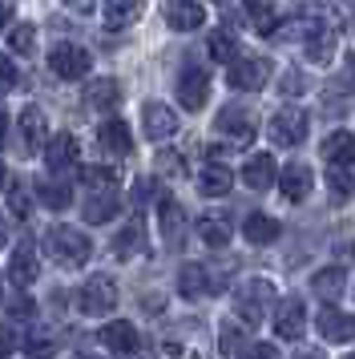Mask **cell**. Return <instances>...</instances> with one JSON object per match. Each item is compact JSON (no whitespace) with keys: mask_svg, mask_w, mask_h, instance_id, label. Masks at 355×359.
Masks as SVG:
<instances>
[{"mask_svg":"<svg viewBox=\"0 0 355 359\" xmlns=\"http://www.w3.org/2000/svg\"><path fill=\"white\" fill-rule=\"evenodd\" d=\"M45 250L57 266H85L89 255H93V243L77 226H53L45 234Z\"/></svg>","mask_w":355,"mask_h":359,"instance_id":"obj_1","label":"cell"},{"mask_svg":"<svg viewBox=\"0 0 355 359\" xmlns=\"http://www.w3.org/2000/svg\"><path fill=\"white\" fill-rule=\"evenodd\" d=\"M274 303V283L271 278H246L239 291H234V311H239L242 323H262L267 311Z\"/></svg>","mask_w":355,"mask_h":359,"instance_id":"obj_2","label":"cell"},{"mask_svg":"<svg viewBox=\"0 0 355 359\" xmlns=\"http://www.w3.org/2000/svg\"><path fill=\"white\" fill-rule=\"evenodd\" d=\"M117 283H113L109 275H93V278H85V287L77 291V307L85 311V315H109L113 307H117Z\"/></svg>","mask_w":355,"mask_h":359,"instance_id":"obj_3","label":"cell"},{"mask_svg":"<svg viewBox=\"0 0 355 359\" xmlns=\"http://www.w3.org/2000/svg\"><path fill=\"white\" fill-rule=\"evenodd\" d=\"M226 81L242 89V93H258L262 85L271 81V61L267 57H234L226 65Z\"/></svg>","mask_w":355,"mask_h":359,"instance_id":"obj_4","label":"cell"},{"mask_svg":"<svg viewBox=\"0 0 355 359\" xmlns=\"http://www.w3.org/2000/svg\"><path fill=\"white\" fill-rule=\"evenodd\" d=\"M93 65V57L77 45H53L48 49V69H53V77H61V81H81L85 73Z\"/></svg>","mask_w":355,"mask_h":359,"instance_id":"obj_5","label":"cell"},{"mask_svg":"<svg viewBox=\"0 0 355 359\" xmlns=\"http://www.w3.org/2000/svg\"><path fill=\"white\" fill-rule=\"evenodd\" d=\"M214 130L222 133L226 142H234V146H250L258 133L250 109H239V105H226L222 114H218V121H214Z\"/></svg>","mask_w":355,"mask_h":359,"instance_id":"obj_6","label":"cell"},{"mask_svg":"<svg viewBox=\"0 0 355 359\" xmlns=\"http://www.w3.org/2000/svg\"><path fill=\"white\" fill-rule=\"evenodd\" d=\"M307 126H311V121H307L303 109H279V114L271 117V130L267 133H271L274 146H299L307 137Z\"/></svg>","mask_w":355,"mask_h":359,"instance_id":"obj_7","label":"cell"},{"mask_svg":"<svg viewBox=\"0 0 355 359\" xmlns=\"http://www.w3.org/2000/svg\"><path fill=\"white\" fill-rule=\"evenodd\" d=\"M166 25L174 29V33H194V29H202L206 25V8L198 4V0H166Z\"/></svg>","mask_w":355,"mask_h":359,"instance_id":"obj_8","label":"cell"},{"mask_svg":"<svg viewBox=\"0 0 355 359\" xmlns=\"http://www.w3.org/2000/svg\"><path fill=\"white\" fill-rule=\"evenodd\" d=\"M206 97H210V73L206 69H198V65L182 69V77H178V101H182L186 109H202Z\"/></svg>","mask_w":355,"mask_h":359,"instance_id":"obj_9","label":"cell"},{"mask_svg":"<svg viewBox=\"0 0 355 359\" xmlns=\"http://www.w3.org/2000/svg\"><path fill=\"white\" fill-rule=\"evenodd\" d=\"M142 130L149 142H166V137H174L178 133V117L170 105H161V101H145L142 109Z\"/></svg>","mask_w":355,"mask_h":359,"instance_id":"obj_10","label":"cell"},{"mask_svg":"<svg viewBox=\"0 0 355 359\" xmlns=\"http://www.w3.org/2000/svg\"><path fill=\"white\" fill-rule=\"evenodd\" d=\"M315 327H319V335L327 343H351L355 339V315H347V311L323 307L319 319H315Z\"/></svg>","mask_w":355,"mask_h":359,"instance_id":"obj_11","label":"cell"},{"mask_svg":"<svg viewBox=\"0 0 355 359\" xmlns=\"http://www.w3.org/2000/svg\"><path fill=\"white\" fill-rule=\"evenodd\" d=\"M81 158V146L73 133H57V137H48L45 142V162L53 174H65V170H73Z\"/></svg>","mask_w":355,"mask_h":359,"instance_id":"obj_12","label":"cell"},{"mask_svg":"<svg viewBox=\"0 0 355 359\" xmlns=\"http://www.w3.org/2000/svg\"><path fill=\"white\" fill-rule=\"evenodd\" d=\"M303 327H307L303 299H283L279 311H274V331H279V339H303Z\"/></svg>","mask_w":355,"mask_h":359,"instance_id":"obj_13","label":"cell"},{"mask_svg":"<svg viewBox=\"0 0 355 359\" xmlns=\"http://www.w3.org/2000/svg\"><path fill=\"white\" fill-rule=\"evenodd\" d=\"M117 210H121V194L117 190H93V194L85 198V206H81L89 226H101V222L117 218Z\"/></svg>","mask_w":355,"mask_h":359,"instance_id":"obj_14","label":"cell"},{"mask_svg":"<svg viewBox=\"0 0 355 359\" xmlns=\"http://www.w3.org/2000/svg\"><path fill=\"white\" fill-rule=\"evenodd\" d=\"M311 186H315V174H311L303 162H290L287 170L279 174V190H283L287 202H303V198L311 194Z\"/></svg>","mask_w":355,"mask_h":359,"instance_id":"obj_15","label":"cell"},{"mask_svg":"<svg viewBox=\"0 0 355 359\" xmlns=\"http://www.w3.org/2000/svg\"><path fill=\"white\" fill-rule=\"evenodd\" d=\"M97 339H101V347L113 351V355H133V351H138V343H142V339H138V331H133V323H105Z\"/></svg>","mask_w":355,"mask_h":359,"instance_id":"obj_16","label":"cell"},{"mask_svg":"<svg viewBox=\"0 0 355 359\" xmlns=\"http://www.w3.org/2000/svg\"><path fill=\"white\" fill-rule=\"evenodd\" d=\"M142 0H101V20H105V29H129L142 17Z\"/></svg>","mask_w":355,"mask_h":359,"instance_id":"obj_17","label":"cell"},{"mask_svg":"<svg viewBox=\"0 0 355 359\" xmlns=\"http://www.w3.org/2000/svg\"><path fill=\"white\" fill-rule=\"evenodd\" d=\"M178 291L186 299H202V294H214V278H210V271L202 262H186L182 275H178Z\"/></svg>","mask_w":355,"mask_h":359,"instance_id":"obj_18","label":"cell"},{"mask_svg":"<svg viewBox=\"0 0 355 359\" xmlns=\"http://www.w3.org/2000/svg\"><path fill=\"white\" fill-rule=\"evenodd\" d=\"M97 146L105 149L109 158H126L129 149H133V137H129V126H126V121H105V126L97 130Z\"/></svg>","mask_w":355,"mask_h":359,"instance_id":"obj_19","label":"cell"},{"mask_svg":"<svg viewBox=\"0 0 355 359\" xmlns=\"http://www.w3.org/2000/svg\"><path fill=\"white\" fill-rule=\"evenodd\" d=\"M36 275H41V266H36V255H32V246H29V243L16 246L13 262H8V283L25 291V287H32V283H36Z\"/></svg>","mask_w":355,"mask_h":359,"instance_id":"obj_20","label":"cell"},{"mask_svg":"<svg viewBox=\"0 0 355 359\" xmlns=\"http://www.w3.org/2000/svg\"><path fill=\"white\" fill-rule=\"evenodd\" d=\"M230 186H234V174H230V165H222V162H206V165H202V174H198V190H202L206 198L230 194Z\"/></svg>","mask_w":355,"mask_h":359,"instance_id":"obj_21","label":"cell"},{"mask_svg":"<svg viewBox=\"0 0 355 359\" xmlns=\"http://www.w3.org/2000/svg\"><path fill=\"white\" fill-rule=\"evenodd\" d=\"M323 162L327 165H355V133L335 130L323 142Z\"/></svg>","mask_w":355,"mask_h":359,"instance_id":"obj_22","label":"cell"},{"mask_svg":"<svg viewBox=\"0 0 355 359\" xmlns=\"http://www.w3.org/2000/svg\"><path fill=\"white\" fill-rule=\"evenodd\" d=\"M343 287H347V275H343V266H323V271H315V275H311V291L319 294L323 303H331V299L339 303Z\"/></svg>","mask_w":355,"mask_h":359,"instance_id":"obj_23","label":"cell"},{"mask_svg":"<svg viewBox=\"0 0 355 359\" xmlns=\"http://www.w3.org/2000/svg\"><path fill=\"white\" fill-rule=\"evenodd\" d=\"M274 178H279V174H274V158L271 154H255L250 162L242 165V182H246L250 190H271Z\"/></svg>","mask_w":355,"mask_h":359,"instance_id":"obj_24","label":"cell"},{"mask_svg":"<svg viewBox=\"0 0 355 359\" xmlns=\"http://www.w3.org/2000/svg\"><path fill=\"white\" fill-rule=\"evenodd\" d=\"M158 218H161V234H166V243H182V230H186V210L178 206L174 198H158Z\"/></svg>","mask_w":355,"mask_h":359,"instance_id":"obj_25","label":"cell"},{"mask_svg":"<svg viewBox=\"0 0 355 359\" xmlns=\"http://www.w3.org/2000/svg\"><path fill=\"white\" fill-rule=\"evenodd\" d=\"M230 234H234V226H230L226 214H202V218H198V238L206 246H226Z\"/></svg>","mask_w":355,"mask_h":359,"instance_id":"obj_26","label":"cell"},{"mask_svg":"<svg viewBox=\"0 0 355 359\" xmlns=\"http://www.w3.org/2000/svg\"><path fill=\"white\" fill-rule=\"evenodd\" d=\"M117 101H121V85L109 81V77H101V81H93L85 89V105H89V109H101V114H105Z\"/></svg>","mask_w":355,"mask_h":359,"instance_id":"obj_27","label":"cell"},{"mask_svg":"<svg viewBox=\"0 0 355 359\" xmlns=\"http://www.w3.org/2000/svg\"><path fill=\"white\" fill-rule=\"evenodd\" d=\"M113 255H117V259H138V255H145V230H142V222H129V226L113 238Z\"/></svg>","mask_w":355,"mask_h":359,"instance_id":"obj_28","label":"cell"},{"mask_svg":"<svg viewBox=\"0 0 355 359\" xmlns=\"http://www.w3.org/2000/svg\"><path fill=\"white\" fill-rule=\"evenodd\" d=\"M242 234H246V243L267 246V243L279 238V222H274L271 214H250V218H246V226H242Z\"/></svg>","mask_w":355,"mask_h":359,"instance_id":"obj_29","label":"cell"},{"mask_svg":"<svg viewBox=\"0 0 355 359\" xmlns=\"http://www.w3.org/2000/svg\"><path fill=\"white\" fill-rule=\"evenodd\" d=\"M45 114H41V109H36V105H25V109H20V133H25V142H29V146H45L48 137H45Z\"/></svg>","mask_w":355,"mask_h":359,"instance_id":"obj_30","label":"cell"},{"mask_svg":"<svg viewBox=\"0 0 355 359\" xmlns=\"http://www.w3.org/2000/svg\"><path fill=\"white\" fill-rule=\"evenodd\" d=\"M36 202L48 206V210H65V206L73 202V194H69L65 182H36Z\"/></svg>","mask_w":355,"mask_h":359,"instance_id":"obj_31","label":"cell"},{"mask_svg":"<svg viewBox=\"0 0 355 359\" xmlns=\"http://www.w3.org/2000/svg\"><path fill=\"white\" fill-rule=\"evenodd\" d=\"M307 57H311L315 65H327V61L335 57V33H327V29L311 33L307 36Z\"/></svg>","mask_w":355,"mask_h":359,"instance_id":"obj_32","label":"cell"},{"mask_svg":"<svg viewBox=\"0 0 355 359\" xmlns=\"http://www.w3.org/2000/svg\"><path fill=\"white\" fill-rule=\"evenodd\" d=\"M210 57H214L218 65H230V61L239 57V41H234L230 29H218V33L210 36Z\"/></svg>","mask_w":355,"mask_h":359,"instance_id":"obj_33","label":"cell"},{"mask_svg":"<svg viewBox=\"0 0 355 359\" xmlns=\"http://www.w3.org/2000/svg\"><path fill=\"white\" fill-rule=\"evenodd\" d=\"M246 17L255 20V29L262 36H274V29H279V17H274L271 4H262V0H246Z\"/></svg>","mask_w":355,"mask_h":359,"instance_id":"obj_34","label":"cell"},{"mask_svg":"<svg viewBox=\"0 0 355 359\" xmlns=\"http://www.w3.org/2000/svg\"><path fill=\"white\" fill-rule=\"evenodd\" d=\"M327 186L335 198H351L355 194V178H351V165H327Z\"/></svg>","mask_w":355,"mask_h":359,"instance_id":"obj_35","label":"cell"},{"mask_svg":"<svg viewBox=\"0 0 355 359\" xmlns=\"http://www.w3.org/2000/svg\"><path fill=\"white\" fill-rule=\"evenodd\" d=\"M81 178L89 182L93 190H113L117 186V170L113 165H89V170H81Z\"/></svg>","mask_w":355,"mask_h":359,"instance_id":"obj_36","label":"cell"},{"mask_svg":"<svg viewBox=\"0 0 355 359\" xmlns=\"http://www.w3.org/2000/svg\"><path fill=\"white\" fill-rule=\"evenodd\" d=\"M351 93H355V57H347L339 81H331V97H351Z\"/></svg>","mask_w":355,"mask_h":359,"instance_id":"obj_37","label":"cell"},{"mask_svg":"<svg viewBox=\"0 0 355 359\" xmlns=\"http://www.w3.org/2000/svg\"><path fill=\"white\" fill-rule=\"evenodd\" d=\"M218 347H222V355H239V347H242V323H222V331H218Z\"/></svg>","mask_w":355,"mask_h":359,"instance_id":"obj_38","label":"cell"},{"mask_svg":"<svg viewBox=\"0 0 355 359\" xmlns=\"http://www.w3.org/2000/svg\"><path fill=\"white\" fill-rule=\"evenodd\" d=\"M8 45H13V53H32V45H36V29H32V25H16L13 33H8Z\"/></svg>","mask_w":355,"mask_h":359,"instance_id":"obj_39","label":"cell"},{"mask_svg":"<svg viewBox=\"0 0 355 359\" xmlns=\"http://www.w3.org/2000/svg\"><path fill=\"white\" fill-rule=\"evenodd\" d=\"M8 210H13L16 218H25V214L32 210V194L25 186H13V190H8Z\"/></svg>","mask_w":355,"mask_h":359,"instance_id":"obj_40","label":"cell"},{"mask_svg":"<svg viewBox=\"0 0 355 359\" xmlns=\"http://www.w3.org/2000/svg\"><path fill=\"white\" fill-rule=\"evenodd\" d=\"M29 355L32 359H57V343L48 335H29Z\"/></svg>","mask_w":355,"mask_h":359,"instance_id":"obj_41","label":"cell"},{"mask_svg":"<svg viewBox=\"0 0 355 359\" xmlns=\"http://www.w3.org/2000/svg\"><path fill=\"white\" fill-rule=\"evenodd\" d=\"M158 170H161V174H174V178H182V174H186L182 154H174V149H161V154H158Z\"/></svg>","mask_w":355,"mask_h":359,"instance_id":"obj_42","label":"cell"},{"mask_svg":"<svg viewBox=\"0 0 355 359\" xmlns=\"http://www.w3.org/2000/svg\"><path fill=\"white\" fill-rule=\"evenodd\" d=\"M239 359H283V355H279V347H271V343H255V347H246Z\"/></svg>","mask_w":355,"mask_h":359,"instance_id":"obj_43","label":"cell"},{"mask_svg":"<svg viewBox=\"0 0 355 359\" xmlns=\"http://www.w3.org/2000/svg\"><path fill=\"white\" fill-rule=\"evenodd\" d=\"M295 13L307 20H319V0H295Z\"/></svg>","mask_w":355,"mask_h":359,"instance_id":"obj_44","label":"cell"},{"mask_svg":"<svg viewBox=\"0 0 355 359\" xmlns=\"http://www.w3.org/2000/svg\"><path fill=\"white\" fill-rule=\"evenodd\" d=\"M13 331H8V327H4V323H0V359H8V355H13Z\"/></svg>","mask_w":355,"mask_h":359,"instance_id":"obj_45","label":"cell"},{"mask_svg":"<svg viewBox=\"0 0 355 359\" xmlns=\"http://www.w3.org/2000/svg\"><path fill=\"white\" fill-rule=\"evenodd\" d=\"M166 355H170V359H198V351H190V347H178V343H170V347H166Z\"/></svg>","mask_w":355,"mask_h":359,"instance_id":"obj_46","label":"cell"},{"mask_svg":"<svg viewBox=\"0 0 355 359\" xmlns=\"http://www.w3.org/2000/svg\"><path fill=\"white\" fill-rule=\"evenodd\" d=\"M16 81V69L8 65V61H4V57H0V85H4V89H8V85Z\"/></svg>","mask_w":355,"mask_h":359,"instance_id":"obj_47","label":"cell"},{"mask_svg":"<svg viewBox=\"0 0 355 359\" xmlns=\"http://www.w3.org/2000/svg\"><path fill=\"white\" fill-rule=\"evenodd\" d=\"M8 20H13V8H8V0H0V29H4Z\"/></svg>","mask_w":355,"mask_h":359,"instance_id":"obj_48","label":"cell"},{"mask_svg":"<svg viewBox=\"0 0 355 359\" xmlns=\"http://www.w3.org/2000/svg\"><path fill=\"white\" fill-rule=\"evenodd\" d=\"M13 311H16V315H32V303H29V299H16Z\"/></svg>","mask_w":355,"mask_h":359,"instance_id":"obj_49","label":"cell"},{"mask_svg":"<svg viewBox=\"0 0 355 359\" xmlns=\"http://www.w3.org/2000/svg\"><path fill=\"white\" fill-rule=\"evenodd\" d=\"M8 243V230H4V218H0V246Z\"/></svg>","mask_w":355,"mask_h":359,"instance_id":"obj_50","label":"cell"},{"mask_svg":"<svg viewBox=\"0 0 355 359\" xmlns=\"http://www.w3.org/2000/svg\"><path fill=\"white\" fill-rule=\"evenodd\" d=\"M299 359H323V355H319V351H303Z\"/></svg>","mask_w":355,"mask_h":359,"instance_id":"obj_51","label":"cell"},{"mask_svg":"<svg viewBox=\"0 0 355 359\" xmlns=\"http://www.w3.org/2000/svg\"><path fill=\"white\" fill-rule=\"evenodd\" d=\"M0 137H4V105H0Z\"/></svg>","mask_w":355,"mask_h":359,"instance_id":"obj_52","label":"cell"},{"mask_svg":"<svg viewBox=\"0 0 355 359\" xmlns=\"http://www.w3.org/2000/svg\"><path fill=\"white\" fill-rule=\"evenodd\" d=\"M4 178H8V174H4V165H0V186H4Z\"/></svg>","mask_w":355,"mask_h":359,"instance_id":"obj_53","label":"cell"},{"mask_svg":"<svg viewBox=\"0 0 355 359\" xmlns=\"http://www.w3.org/2000/svg\"><path fill=\"white\" fill-rule=\"evenodd\" d=\"M73 359H93V355H73Z\"/></svg>","mask_w":355,"mask_h":359,"instance_id":"obj_54","label":"cell"},{"mask_svg":"<svg viewBox=\"0 0 355 359\" xmlns=\"http://www.w3.org/2000/svg\"><path fill=\"white\" fill-rule=\"evenodd\" d=\"M347 359H355V355H347Z\"/></svg>","mask_w":355,"mask_h":359,"instance_id":"obj_55","label":"cell"},{"mask_svg":"<svg viewBox=\"0 0 355 359\" xmlns=\"http://www.w3.org/2000/svg\"><path fill=\"white\" fill-rule=\"evenodd\" d=\"M222 4H226V0H222Z\"/></svg>","mask_w":355,"mask_h":359,"instance_id":"obj_56","label":"cell"}]
</instances>
